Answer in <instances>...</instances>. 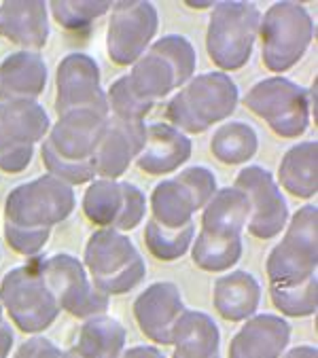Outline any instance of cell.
Listing matches in <instances>:
<instances>
[{"instance_id": "1", "label": "cell", "mask_w": 318, "mask_h": 358, "mask_svg": "<svg viewBox=\"0 0 318 358\" xmlns=\"http://www.w3.org/2000/svg\"><path fill=\"white\" fill-rule=\"evenodd\" d=\"M316 206L299 208L265 263L272 301L293 318L316 312Z\"/></svg>"}, {"instance_id": "2", "label": "cell", "mask_w": 318, "mask_h": 358, "mask_svg": "<svg viewBox=\"0 0 318 358\" xmlns=\"http://www.w3.org/2000/svg\"><path fill=\"white\" fill-rule=\"evenodd\" d=\"M74 210V191L60 178L45 174L15 187L5 201V238L20 255H36L49 240L53 225Z\"/></svg>"}, {"instance_id": "3", "label": "cell", "mask_w": 318, "mask_h": 358, "mask_svg": "<svg viewBox=\"0 0 318 358\" xmlns=\"http://www.w3.org/2000/svg\"><path fill=\"white\" fill-rule=\"evenodd\" d=\"M109 115L96 110H72L60 117L43 142V162L47 172L66 185L94 180L92 157L106 129Z\"/></svg>"}, {"instance_id": "4", "label": "cell", "mask_w": 318, "mask_h": 358, "mask_svg": "<svg viewBox=\"0 0 318 358\" xmlns=\"http://www.w3.org/2000/svg\"><path fill=\"white\" fill-rule=\"evenodd\" d=\"M195 64L193 45L181 34H168L153 43L148 51L134 62V70L125 77L132 94L155 106L157 100L166 98L191 79Z\"/></svg>"}, {"instance_id": "5", "label": "cell", "mask_w": 318, "mask_h": 358, "mask_svg": "<svg viewBox=\"0 0 318 358\" xmlns=\"http://www.w3.org/2000/svg\"><path fill=\"white\" fill-rule=\"evenodd\" d=\"M237 106V85L225 73H206L189 79L170 100L168 119L179 131L202 134L214 123L227 119Z\"/></svg>"}, {"instance_id": "6", "label": "cell", "mask_w": 318, "mask_h": 358, "mask_svg": "<svg viewBox=\"0 0 318 358\" xmlns=\"http://www.w3.org/2000/svg\"><path fill=\"white\" fill-rule=\"evenodd\" d=\"M85 267L100 293L123 295L138 286L146 265L130 238L115 229H98L85 246Z\"/></svg>"}, {"instance_id": "7", "label": "cell", "mask_w": 318, "mask_h": 358, "mask_svg": "<svg viewBox=\"0 0 318 358\" xmlns=\"http://www.w3.org/2000/svg\"><path fill=\"white\" fill-rule=\"evenodd\" d=\"M261 53L270 73L293 68L316 34V26L305 7L297 3H274L259 20Z\"/></svg>"}, {"instance_id": "8", "label": "cell", "mask_w": 318, "mask_h": 358, "mask_svg": "<svg viewBox=\"0 0 318 358\" xmlns=\"http://www.w3.org/2000/svg\"><path fill=\"white\" fill-rule=\"evenodd\" d=\"M261 11L253 3H214L206 47L210 59L221 70L242 68L253 53V45L259 32Z\"/></svg>"}, {"instance_id": "9", "label": "cell", "mask_w": 318, "mask_h": 358, "mask_svg": "<svg viewBox=\"0 0 318 358\" xmlns=\"http://www.w3.org/2000/svg\"><path fill=\"white\" fill-rule=\"evenodd\" d=\"M0 306L9 312L13 324L30 335L49 329L60 316V306L53 293L45 286L34 257L11 269L0 282Z\"/></svg>"}, {"instance_id": "10", "label": "cell", "mask_w": 318, "mask_h": 358, "mask_svg": "<svg viewBox=\"0 0 318 358\" xmlns=\"http://www.w3.org/2000/svg\"><path fill=\"white\" fill-rule=\"evenodd\" d=\"M244 104L282 138H299L310 127V94L286 77L255 83L247 92Z\"/></svg>"}, {"instance_id": "11", "label": "cell", "mask_w": 318, "mask_h": 358, "mask_svg": "<svg viewBox=\"0 0 318 358\" xmlns=\"http://www.w3.org/2000/svg\"><path fill=\"white\" fill-rule=\"evenodd\" d=\"M34 265L45 286L53 293L60 310H66L81 320L106 312L109 297L92 284L85 267L72 255H53L47 259L34 257Z\"/></svg>"}, {"instance_id": "12", "label": "cell", "mask_w": 318, "mask_h": 358, "mask_svg": "<svg viewBox=\"0 0 318 358\" xmlns=\"http://www.w3.org/2000/svg\"><path fill=\"white\" fill-rule=\"evenodd\" d=\"M214 191L216 178L208 168H187L174 178L155 185L151 195L153 221L166 229L187 227L193 223V212L204 208Z\"/></svg>"}, {"instance_id": "13", "label": "cell", "mask_w": 318, "mask_h": 358, "mask_svg": "<svg viewBox=\"0 0 318 358\" xmlns=\"http://www.w3.org/2000/svg\"><path fill=\"white\" fill-rule=\"evenodd\" d=\"M49 123L39 102H0V170H26L34 155V142L45 138Z\"/></svg>"}, {"instance_id": "14", "label": "cell", "mask_w": 318, "mask_h": 358, "mask_svg": "<svg viewBox=\"0 0 318 358\" xmlns=\"http://www.w3.org/2000/svg\"><path fill=\"white\" fill-rule=\"evenodd\" d=\"M83 212L102 229L132 231L144 219L146 197L132 182L98 178L90 182L83 195Z\"/></svg>"}, {"instance_id": "15", "label": "cell", "mask_w": 318, "mask_h": 358, "mask_svg": "<svg viewBox=\"0 0 318 358\" xmlns=\"http://www.w3.org/2000/svg\"><path fill=\"white\" fill-rule=\"evenodd\" d=\"M235 189H240L251 203L249 234L257 240H272L280 236L289 221V206L276 185L274 176L259 166H249L237 172Z\"/></svg>"}, {"instance_id": "16", "label": "cell", "mask_w": 318, "mask_h": 358, "mask_svg": "<svg viewBox=\"0 0 318 358\" xmlns=\"http://www.w3.org/2000/svg\"><path fill=\"white\" fill-rule=\"evenodd\" d=\"M157 32V9L153 3H113L106 49L117 66L134 64Z\"/></svg>"}, {"instance_id": "17", "label": "cell", "mask_w": 318, "mask_h": 358, "mask_svg": "<svg viewBox=\"0 0 318 358\" xmlns=\"http://www.w3.org/2000/svg\"><path fill=\"white\" fill-rule=\"evenodd\" d=\"M57 115L72 110H96L109 115L106 94L100 87V68L85 53H70L57 66Z\"/></svg>"}, {"instance_id": "18", "label": "cell", "mask_w": 318, "mask_h": 358, "mask_svg": "<svg viewBox=\"0 0 318 358\" xmlns=\"http://www.w3.org/2000/svg\"><path fill=\"white\" fill-rule=\"evenodd\" d=\"M146 125L142 121L109 117L106 129L92 157L94 174L104 180H117L144 147Z\"/></svg>"}, {"instance_id": "19", "label": "cell", "mask_w": 318, "mask_h": 358, "mask_svg": "<svg viewBox=\"0 0 318 358\" xmlns=\"http://www.w3.org/2000/svg\"><path fill=\"white\" fill-rule=\"evenodd\" d=\"M183 297L172 282H155L134 301V318L140 331L162 345H172V329L183 314Z\"/></svg>"}, {"instance_id": "20", "label": "cell", "mask_w": 318, "mask_h": 358, "mask_svg": "<svg viewBox=\"0 0 318 358\" xmlns=\"http://www.w3.org/2000/svg\"><path fill=\"white\" fill-rule=\"evenodd\" d=\"M291 341V324L276 314H255L229 343V358H280Z\"/></svg>"}, {"instance_id": "21", "label": "cell", "mask_w": 318, "mask_h": 358, "mask_svg": "<svg viewBox=\"0 0 318 358\" xmlns=\"http://www.w3.org/2000/svg\"><path fill=\"white\" fill-rule=\"evenodd\" d=\"M191 157V140L168 123L146 125L144 147L136 164L146 174H170Z\"/></svg>"}, {"instance_id": "22", "label": "cell", "mask_w": 318, "mask_h": 358, "mask_svg": "<svg viewBox=\"0 0 318 358\" xmlns=\"http://www.w3.org/2000/svg\"><path fill=\"white\" fill-rule=\"evenodd\" d=\"M47 85V64L34 51H20L0 64V102H34Z\"/></svg>"}, {"instance_id": "23", "label": "cell", "mask_w": 318, "mask_h": 358, "mask_svg": "<svg viewBox=\"0 0 318 358\" xmlns=\"http://www.w3.org/2000/svg\"><path fill=\"white\" fill-rule=\"evenodd\" d=\"M251 219L249 197L235 187L216 189L204 206L202 234L212 238H242Z\"/></svg>"}, {"instance_id": "24", "label": "cell", "mask_w": 318, "mask_h": 358, "mask_svg": "<svg viewBox=\"0 0 318 358\" xmlns=\"http://www.w3.org/2000/svg\"><path fill=\"white\" fill-rule=\"evenodd\" d=\"M261 301V284L251 271L219 275L212 289L214 310L229 322H242L255 316Z\"/></svg>"}, {"instance_id": "25", "label": "cell", "mask_w": 318, "mask_h": 358, "mask_svg": "<svg viewBox=\"0 0 318 358\" xmlns=\"http://www.w3.org/2000/svg\"><path fill=\"white\" fill-rule=\"evenodd\" d=\"M0 34L39 53L49 36L47 3H0Z\"/></svg>"}, {"instance_id": "26", "label": "cell", "mask_w": 318, "mask_h": 358, "mask_svg": "<svg viewBox=\"0 0 318 358\" xmlns=\"http://www.w3.org/2000/svg\"><path fill=\"white\" fill-rule=\"evenodd\" d=\"M172 358H221V331L208 314L185 308L172 329Z\"/></svg>"}, {"instance_id": "27", "label": "cell", "mask_w": 318, "mask_h": 358, "mask_svg": "<svg viewBox=\"0 0 318 358\" xmlns=\"http://www.w3.org/2000/svg\"><path fill=\"white\" fill-rule=\"evenodd\" d=\"M316 153H318L316 140L299 142V145L289 149L284 159L280 162V170H278L280 187L286 189L291 195L301 197V199L314 197L318 191Z\"/></svg>"}, {"instance_id": "28", "label": "cell", "mask_w": 318, "mask_h": 358, "mask_svg": "<svg viewBox=\"0 0 318 358\" xmlns=\"http://www.w3.org/2000/svg\"><path fill=\"white\" fill-rule=\"evenodd\" d=\"M125 327L106 314L88 318L72 345L85 358H117L125 350Z\"/></svg>"}, {"instance_id": "29", "label": "cell", "mask_w": 318, "mask_h": 358, "mask_svg": "<svg viewBox=\"0 0 318 358\" xmlns=\"http://www.w3.org/2000/svg\"><path fill=\"white\" fill-rule=\"evenodd\" d=\"M257 149H259V136L244 121L223 123L212 134V140H210L212 155L221 164H227V166H237V164L253 159Z\"/></svg>"}, {"instance_id": "30", "label": "cell", "mask_w": 318, "mask_h": 358, "mask_svg": "<svg viewBox=\"0 0 318 358\" xmlns=\"http://www.w3.org/2000/svg\"><path fill=\"white\" fill-rule=\"evenodd\" d=\"M191 244L193 263L212 273L227 271L242 257V238H212L200 231Z\"/></svg>"}, {"instance_id": "31", "label": "cell", "mask_w": 318, "mask_h": 358, "mask_svg": "<svg viewBox=\"0 0 318 358\" xmlns=\"http://www.w3.org/2000/svg\"><path fill=\"white\" fill-rule=\"evenodd\" d=\"M193 231H195L193 223L181 229H166L151 219L144 229V242L151 255L157 257L159 261H177L189 250L193 242Z\"/></svg>"}, {"instance_id": "32", "label": "cell", "mask_w": 318, "mask_h": 358, "mask_svg": "<svg viewBox=\"0 0 318 358\" xmlns=\"http://www.w3.org/2000/svg\"><path fill=\"white\" fill-rule=\"evenodd\" d=\"M51 7L53 17L70 30L83 28L92 24L96 17H102L111 11L113 3H47Z\"/></svg>"}, {"instance_id": "33", "label": "cell", "mask_w": 318, "mask_h": 358, "mask_svg": "<svg viewBox=\"0 0 318 358\" xmlns=\"http://www.w3.org/2000/svg\"><path fill=\"white\" fill-rule=\"evenodd\" d=\"M106 104H109V113L113 110L111 117H117V119H130V121H142L146 113H151V104L138 100L132 90H130V83H127V77H121L117 79L109 94H106Z\"/></svg>"}, {"instance_id": "34", "label": "cell", "mask_w": 318, "mask_h": 358, "mask_svg": "<svg viewBox=\"0 0 318 358\" xmlns=\"http://www.w3.org/2000/svg\"><path fill=\"white\" fill-rule=\"evenodd\" d=\"M13 358H62V350L47 337H32L20 345Z\"/></svg>"}, {"instance_id": "35", "label": "cell", "mask_w": 318, "mask_h": 358, "mask_svg": "<svg viewBox=\"0 0 318 358\" xmlns=\"http://www.w3.org/2000/svg\"><path fill=\"white\" fill-rule=\"evenodd\" d=\"M117 358H166V356L155 345H134V348L123 350Z\"/></svg>"}, {"instance_id": "36", "label": "cell", "mask_w": 318, "mask_h": 358, "mask_svg": "<svg viewBox=\"0 0 318 358\" xmlns=\"http://www.w3.org/2000/svg\"><path fill=\"white\" fill-rule=\"evenodd\" d=\"M13 348V329L7 320L0 322V358H7Z\"/></svg>"}, {"instance_id": "37", "label": "cell", "mask_w": 318, "mask_h": 358, "mask_svg": "<svg viewBox=\"0 0 318 358\" xmlns=\"http://www.w3.org/2000/svg\"><path fill=\"white\" fill-rule=\"evenodd\" d=\"M282 358H318V350L316 345H297L291 348Z\"/></svg>"}, {"instance_id": "38", "label": "cell", "mask_w": 318, "mask_h": 358, "mask_svg": "<svg viewBox=\"0 0 318 358\" xmlns=\"http://www.w3.org/2000/svg\"><path fill=\"white\" fill-rule=\"evenodd\" d=\"M62 358H85V356L78 354L74 348H70V350H62Z\"/></svg>"}, {"instance_id": "39", "label": "cell", "mask_w": 318, "mask_h": 358, "mask_svg": "<svg viewBox=\"0 0 318 358\" xmlns=\"http://www.w3.org/2000/svg\"><path fill=\"white\" fill-rule=\"evenodd\" d=\"M0 322H3V306H0Z\"/></svg>"}]
</instances>
